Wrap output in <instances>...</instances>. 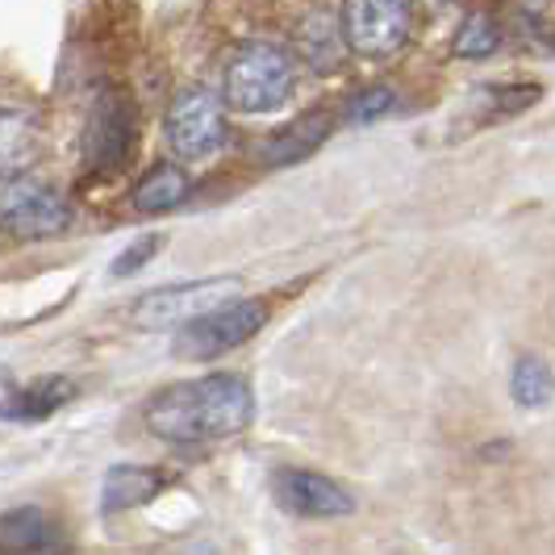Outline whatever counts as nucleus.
Segmentation results:
<instances>
[{
	"mask_svg": "<svg viewBox=\"0 0 555 555\" xmlns=\"http://www.w3.org/2000/svg\"><path fill=\"white\" fill-rule=\"evenodd\" d=\"M250 417H255V397H250L247 380L234 376V372L171 385L146 405L151 435L180 447L230 439V435L247 430Z\"/></svg>",
	"mask_w": 555,
	"mask_h": 555,
	"instance_id": "f257e3e1",
	"label": "nucleus"
},
{
	"mask_svg": "<svg viewBox=\"0 0 555 555\" xmlns=\"http://www.w3.org/2000/svg\"><path fill=\"white\" fill-rule=\"evenodd\" d=\"M297 83V63L276 42H243L225 59L222 101L238 113H276L288 105Z\"/></svg>",
	"mask_w": 555,
	"mask_h": 555,
	"instance_id": "f03ea898",
	"label": "nucleus"
},
{
	"mask_svg": "<svg viewBox=\"0 0 555 555\" xmlns=\"http://www.w3.org/2000/svg\"><path fill=\"white\" fill-rule=\"evenodd\" d=\"M164 134L180 159H189V164L214 159L225 146L222 96L209 88H180L164 113Z\"/></svg>",
	"mask_w": 555,
	"mask_h": 555,
	"instance_id": "7ed1b4c3",
	"label": "nucleus"
},
{
	"mask_svg": "<svg viewBox=\"0 0 555 555\" xmlns=\"http://www.w3.org/2000/svg\"><path fill=\"white\" fill-rule=\"evenodd\" d=\"M134 134H139L134 101L121 88H101L83 126V167L96 176L117 171L134 151Z\"/></svg>",
	"mask_w": 555,
	"mask_h": 555,
	"instance_id": "20e7f679",
	"label": "nucleus"
},
{
	"mask_svg": "<svg viewBox=\"0 0 555 555\" xmlns=\"http://www.w3.org/2000/svg\"><path fill=\"white\" fill-rule=\"evenodd\" d=\"M338 26L347 51L363 59H389L410 42L414 9L410 0H347Z\"/></svg>",
	"mask_w": 555,
	"mask_h": 555,
	"instance_id": "39448f33",
	"label": "nucleus"
},
{
	"mask_svg": "<svg viewBox=\"0 0 555 555\" xmlns=\"http://www.w3.org/2000/svg\"><path fill=\"white\" fill-rule=\"evenodd\" d=\"M76 222L72 201L38 180H9L0 189V225L13 238H59Z\"/></svg>",
	"mask_w": 555,
	"mask_h": 555,
	"instance_id": "423d86ee",
	"label": "nucleus"
},
{
	"mask_svg": "<svg viewBox=\"0 0 555 555\" xmlns=\"http://www.w3.org/2000/svg\"><path fill=\"white\" fill-rule=\"evenodd\" d=\"M263 322H268V306L263 301H225V306L193 318L184 331L176 334V356H184V360L225 356V351L243 347L247 338L263 331Z\"/></svg>",
	"mask_w": 555,
	"mask_h": 555,
	"instance_id": "0eeeda50",
	"label": "nucleus"
},
{
	"mask_svg": "<svg viewBox=\"0 0 555 555\" xmlns=\"http://www.w3.org/2000/svg\"><path fill=\"white\" fill-rule=\"evenodd\" d=\"M238 288V280H193V284H167L134 301L130 318L139 326H189L193 318L209 313L230 301V293Z\"/></svg>",
	"mask_w": 555,
	"mask_h": 555,
	"instance_id": "6e6552de",
	"label": "nucleus"
},
{
	"mask_svg": "<svg viewBox=\"0 0 555 555\" xmlns=\"http://www.w3.org/2000/svg\"><path fill=\"white\" fill-rule=\"evenodd\" d=\"M272 493H276L280 509H288L293 518H347L356 509V498L322 473H309V468H284L272 480Z\"/></svg>",
	"mask_w": 555,
	"mask_h": 555,
	"instance_id": "1a4fd4ad",
	"label": "nucleus"
},
{
	"mask_svg": "<svg viewBox=\"0 0 555 555\" xmlns=\"http://www.w3.org/2000/svg\"><path fill=\"white\" fill-rule=\"evenodd\" d=\"M334 130V113L331 109H309L301 113L297 121L280 126L272 139L263 142V164L268 167H288V164H301L309 159L322 142L331 139Z\"/></svg>",
	"mask_w": 555,
	"mask_h": 555,
	"instance_id": "9d476101",
	"label": "nucleus"
},
{
	"mask_svg": "<svg viewBox=\"0 0 555 555\" xmlns=\"http://www.w3.org/2000/svg\"><path fill=\"white\" fill-rule=\"evenodd\" d=\"M72 397H76V385L67 376H47V380H34L26 389L9 392L0 401V417H9V422H42L55 410H63Z\"/></svg>",
	"mask_w": 555,
	"mask_h": 555,
	"instance_id": "9b49d317",
	"label": "nucleus"
},
{
	"mask_svg": "<svg viewBox=\"0 0 555 555\" xmlns=\"http://www.w3.org/2000/svg\"><path fill=\"white\" fill-rule=\"evenodd\" d=\"M167 485L164 473L155 468H139V464H121L105 476V489H101V509L105 514H126L134 505H146V501L159 498V489Z\"/></svg>",
	"mask_w": 555,
	"mask_h": 555,
	"instance_id": "f8f14e48",
	"label": "nucleus"
},
{
	"mask_svg": "<svg viewBox=\"0 0 555 555\" xmlns=\"http://www.w3.org/2000/svg\"><path fill=\"white\" fill-rule=\"evenodd\" d=\"M189 171L176 164H155L146 176H142L139 184H134V209L139 214H167V209H176V205H184V196H189Z\"/></svg>",
	"mask_w": 555,
	"mask_h": 555,
	"instance_id": "ddd939ff",
	"label": "nucleus"
},
{
	"mask_svg": "<svg viewBox=\"0 0 555 555\" xmlns=\"http://www.w3.org/2000/svg\"><path fill=\"white\" fill-rule=\"evenodd\" d=\"M55 543V522L42 509H13L0 518V552L42 555Z\"/></svg>",
	"mask_w": 555,
	"mask_h": 555,
	"instance_id": "4468645a",
	"label": "nucleus"
},
{
	"mask_svg": "<svg viewBox=\"0 0 555 555\" xmlns=\"http://www.w3.org/2000/svg\"><path fill=\"white\" fill-rule=\"evenodd\" d=\"M297 51H301V59L313 72H334L343 63V51H347L343 26L326 13H309L301 29H297Z\"/></svg>",
	"mask_w": 555,
	"mask_h": 555,
	"instance_id": "2eb2a0df",
	"label": "nucleus"
},
{
	"mask_svg": "<svg viewBox=\"0 0 555 555\" xmlns=\"http://www.w3.org/2000/svg\"><path fill=\"white\" fill-rule=\"evenodd\" d=\"M38 155V126L13 109H0V176L26 171Z\"/></svg>",
	"mask_w": 555,
	"mask_h": 555,
	"instance_id": "dca6fc26",
	"label": "nucleus"
},
{
	"mask_svg": "<svg viewBox=\"0 0 555 555\" xmlns=\"http://www.w3.org/2000/svg\"><path fill=\"white\" fill-rule=\"evenodd\" d=\"M498 47H501V26L489 13H468L455 26V38H451V51L460 59H489L498 55Z\"/></svg>",
	"mask_w": 555,
	"mask_h": 555,
	"instance_id": "f3484780",
	"label": "nucleus"
},
{
	"mask_svg": "<svg viewBox=\"0 0 555 555\" xmlns=\"http://www.w3.org/2000/svg\"><path fill=\"white\" fill-rule=\"evenodd\" d=\"M509 389H514V401L518 405H527V410H539V405H547L552 401V372H547V363L534 360V356H522V360L514 363V380H509Z\"/></svg>",
	"mask_w": 555,
	"mask_h": 555,
	"instance_id": "a211bd4d",
	"label": "nucleus"
},
{
	"mask_svg": "<svg viewBox=\"0 0 555 555\" xmlns=\"http://www.w3.org/2000/svg\"><path fill=\"white\" fill-rule=\"evenodd\" d=\"M392 88H385V83H376V88H363L360 96L347 105V117L356 121V126H367V121H376V117H385V113L392 109Z\"/></svg>",
	"mask_w": 555,
	"mask_h": 555,
	"instance_id": "6ab92c4d",
	"label": "nucleus"
},
{
	"mask_svg": "<svg viewBox=\"0 0 555 555\" xmlns=\"http://www.w3.org/2000/svg\"><path fill=\"white\" fill-rule=\"evenodd\" d=\"M155 247H159V238H155V234H151V238H139L134 247H130L121 259H117V263H113V276H130V272H139L142 263L151 259V250H155Z\"/></svg>",
	"mask_w": 555,
	"mask_h": 555,
	"instance_id": "aec40b11",
	"label": "nucleus"
},
{
	"mask_svg": "<svg viewBox=\"0 0 555 555\" xmlns=\"http://www.w3.org/2000/svg\"><path fill=\"white\" fill-rule=\"evenodd\" d=\"M514 9L527 17L530 26H552L555 22V0H514Z\"/></svg>",
	"mask_w": 555,
	"mask_h": 555,
	"instance_id": "412c9836",
	"label": "nucleus"
}]
</instances>
